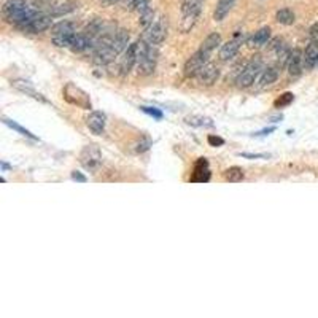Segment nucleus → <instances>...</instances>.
<instances>
[{
  "label": "nucleus",
  "instance_id": "5701e85b",
  "mask_svg": "<svg viewBox=\"0 0 318 318\" xmlns=\"http://www.w3.org/2000/svg\"><path fill=\"white\" fill-rule=\"evenodd\" d=\"M224 180H228L231 183H237L244 180V170L240 167H231V169L224 170Z\"/></svg>",
  "mask_w": 318,
  "mask_h": 318
},
{
  "label": "nucleus",
  "instance_id": "a878e982",
  "mask_svg": "<svg viewBox=\"0 0 318 318\" xmlns=\"http://www.w3.org/2000/svg\"><path fill=\"white\" fill-rule=\"evenodd\" d=\"M75 7H77V5L70 3V2H68V3H62V5H56V7L51 8L50 15H51V16H62V15H67V13H70V11H73Z\"/></svg>",
  "mask_w": 318,
  "mask_h": 318
},
{
  "label": "nucleus",
  "instance_id": "f8f14e48",
  "mask_svg": "<svg viewBox=\"0 0 318 318\" xmlns=\"http://www.w3.org/2000/svg\"><path fill=\"white\" fill-rule=\"evenodd\" d=\"M242 45V38L235 37L233 40H229L228 43H224L221 48H219V59L221 61H231L233 57H235V54L239 53Z\"/></svg>",
  "mask_w": 318,
  "mask_h": 318
},
{
  "label": "nucleus",
  "instance_id": "4468645a",
  "mask_svg": "<svg viewBox=\"0 0 318 318\" xmlns=\"http://www.w3.org/2000/svg\"><path fill=\"white\" fill-rule=\"evenodd\" d=\"M11 83H13V86H15L16 89H19L21 92H24V94L33 97L35 100H40V102H43V103H48V100H46L45 97L40 94V92H37L35 89H33V86L29 82H24V80H15V82H11Z\"/></svg>",
  "mask_w": 318,
  "mask_h": 318
},
{
  "label": "nucleus",
  "instance_id": "aec40b11",
  "mask_svg": "<svg viewBox=\"0 0 318 318\" xmlns=\"http://www.w3.org/2000/svg\"><path fill=\"white\" fill-rule=\"evenodd\" d=\"M51 33H53V37L66 35V33H75V26H73V22L61 21V22H57V24L53 26V29H51Z\"/></svg>",
  "mask_w": 318,
  "mask_h": 318
},
{
  "label": "nucleus",
  "instance_id": "0eeeda50",
  "mask_svg": "<svg viewBox=\"0 0 318 318\" xmlns=\"http://www.w3.org/2000/svg\"><path fill=\"white\" fill-rule=\"evenodd\" d=\"M53 26V16L51 15H35L33 18L26 22L24 26H21L19 29L22 31H26L29 33H40L46 31V29H50Z\"/></svg>",
  "mask_w": 318,
  "mask_h": 318
},
{
  "label": "nucleus",
  "instance_id": "b1692460",
  "mask_svg": "<svg viewBox=\"0 0 318 318\" xmlns=\"http://www.w3.org/2000/svg\"><path fill=\"white\" fill-rule=\"evenodd\" d=\"M75 35L77 33H66V35H56L53 37V43L57 46V48H70L73 40H75Z\"/></svg>",
  "mask_w": 318,
  "mask_h": 318
},
{
  "label": "nucleus",
  "instance_id": "cd10ccee",
  "mask_svg": "<svg viewBox=\"0 0 318 318\" xmlns=\"http://www.w3.org/2000/svg\"><path fill=\"white\" fill-rule=\"evenodd\" d=\"M184 121H186V124L189 126H213L212 123V119L209 118H204V117H188V118H184Z\"/></svg>",
  "mask_w": 318,
  "mask_h": 318
},
{
  "label": "nucleus",
  "instance_id": "dca6fc26",
  "mask_svg": "<svg viewBox=\"0 0 318 318\" xmlns=\"http://www.w3.org/2000/svg\"><path fill=\"white\" fill-rule=\"evenodd\" d=\"M210 178V170H209V163L205 161V158H201L196 164V172L194 177L191 178L193 182H209Z\"/></svg>",
  "mask_w": 318,
  "mask_h": 318
},
{
  "label": "nucleus",
  "instance_id": "2eb2a0df",
  "mask_svg": "<svg viewBox=\"0 0 318 318\" xmlns=\"http://www.w3.org/2000/svg\"><path fill=\"white\" fill-rule=\"evenodd\" d=\"M304 64L307 68H317L318 67V43L310 42V45L304 51Z\"/></svg>",
  "mask_w": 318,
  "mask_h": 318
},
{
  "label": "nucleus",
  "instance_id": "6ab92c4d",
  "mask_svg": "<svg viewBox=\"0 0 318 318\" xmlns=\"http://www.w3.org/2000/svg\"><path fill=\"white\" fill-rule=\"evenodd\" d=\"M29 5L26 3V0H7L3 5V16L8 18V16L18 13V11L27 8Z\"/></svg>",
  "mask_w": 318,
  "mask_h": 318
},
{
  "label": "nucleus",
  "instance_id": "c85d7f7f",
  "mask_svg": "<svg viewBox=\"0 0 318 318\" xmlns=\"http://www.w3.org/2000/svg\"><path fill=\"white\" fill-rule=\"evenodd\" d=\"M153 18H154V11L151 8H148L147 11H143V13H140V19H138V24H140L142 27H148V26H151V22H153Z\"/></svg>",
  "mask_w": 318,
  "mask_h": 318
},
{
  "label": "nucleus",
  "instance_id": "412c9836",
  "mask_svg": "<svg viewBox=\"0 0 318 318\" xmlns=\"http://www.w3.org/2000/svg\"><path fill=\"white\" fill-rule=\"evenodd\" d=\"M218 45H221V35L217 33V32H213V33H210V35L204 40V42H202L201 48L205 50V51H209V53H212V51L215 50Z\"/></svg>",
  "mask_w": 318,
  "mask_h": 318
},
{
  "label": "nucleus",
  "instance_id": "2f4dec72",
  "mask_svg": "<svg viewBox=\"0 0 318 318\" xmlns=\"http://www.w3.org/2000/svg\"><path fill=\"white\" fill-rule=\"evenodd\" d=\"M207 142H209L210 147H223L224 145V140H223L221 137H218V135H209Z\"/></svg>",
  "mask_w": 318,
  "mask_h": 318
},
{
  "label": "nucleus",
  "instance_id": "39448f33",
  "mask_svg": "<svg viewBox=\"0 0 318 318\" xmlns=\"http://www.w3.org/2000/svg\"><path fill=\"white\" fill-rule=\"evenodd\" d=\"M209 57H210L209 51L199 48L186 61V64H184V75H186V77H196V75L199 73L201 68L204 67L207 62H209Z\"/></svg>",
  "mask_w": 318,
  "mask_h": 318
},
{
  "label": "nucleus",
  "instance_id": "393cba45",
  "mask_svg": "<svg viewBox=\"0 0 318 318\" xmlns=\"http://www.w3.org/2000/svg\"><path fill=\"white\" fill-rule=\"evenodd\" d=\"M127 10H135L138 13H143L150 8V0H127Z\"/></svg>",
  "mask_w": 318,
  "mask_h": 318
},
{
  "label": "nucleus",
  "instance_id": "4be33fe9",
  "mask_svg": "<svg viewBox=\"0 0 318 318\" xmlns=\"http://www.w3.org/2000/svg\"><path fill=\"white\" fill-rule=\"evenodd\" d=\"M275 19H277V22H280V24H283V26H291L294 22V13L290 8H282V10L277 11Z\"/></svg>",
  "mask_w": 318,
  "mask_h": 318
},
{
  "label": "nucleus",
  "instance_id": "c756f323",
  "mask_svg": "<svg viewBox=\"0 0 318 318\" xmlns=\"http://www.w3.org/2000/svg\"><path fill=\"white\" fill-rule=\"evenodd\" d=\"M293 100H294V96L291 92H285V94H282L279 99L275 100V107H286V105H290Z\"/></svg>",
  "mask_w": 318,
  "mask_h": 318
},
{
  "label": "nucleus",
  "instance_id": "423d86ee",
  "mask_svg": "<svg viewBox=\"0 0 318 318\" xmlns=\"http://www.w3.org/2000/svg\"><path fill=\"white\" fill-rule=\"evenodd\" d=\"M80 163H82V166L86 170H96L102 163V154L99 151V148L94 145L86 147L82 151V154H80Z\"/></svg>",
  "mask_w": 318,
  "mask_h": 318
},
{
  "label": "nucleus",
  "instance_id": "9b49d317",
  "mask_svg": "<svg viewBox=\"0 0 318 318\" xmlns=\"http://www.w3.org/2000/svg\"><path fill=\"white\" fill-rule=\"evenodd\" d=\"M105 124H107V117L102 112H92L88 119H86V126L89 127V131L94 135H102L103 131H105Z\"/></svg>",
  "mask_w": 318,
  "mask_h": 318
},
{
  "label": "nucleus",
  "instance_id": "e433bc0d",
  "mask_svg": "<svg viewBox=\"0 0 318 318\" xmlns=\"http://www.w3.org/2000/svg\"><path fill=\"white\" fill-rule=\"evenodd\" d=\"M118 2H119V0H102V5H103V7H110V5H115Z\"/></svg>",
  "mask_w": 318,
  "mask_h": 318
},
{
  "label": "nucleus",
  "instance_id": "473e14b6",
  "mask_svg": "<svg viewBox=\"0 0 318 318\" xmlns=\"http://www.w3.org/2000/svg\"><path fill=\"white\" fill-rule=\"evenodd\" d=\"M240 158H247V159H263V158H269V154H259V153H239Z\"/></svg>",
  "mask_w": 318,
  "mask_h": 318
},
{
  "label": "nucleus",
  "instance_id": "ddd939ff",
  "mask_svg": "<svg viewBox=\"0 0 318 318\" xmlns=\"http://www.w3.org/2000/svg\"><path fill=\"white\" fill-rule=\"evenodd\" d=\"M270 38V29L269 27H261L258 32H254V35L248 38V46L250 48H261V46L268 45Z\"/></svg>",
  "mask_w": 318,
  "mask_h": 318
},
{
  "label": "nucleus",
  "instance_id": "1a4fd4ad",
  "mask_svg": "<svg viewBox=\"0 0 318 318\" xmlns=\"http://www.w3.org/2000/svg\"><path fill=\"white\" fill-rule=\"evenodd\" d=\"M286 70L291 77H298V75L302 73V68H304V54L301 50H293L290 51V56H288V61H286Z\"/></svg>",
  "mask_w": 318,
  "mask_h": 318
},
{
  "label": "nucleus",
  "instance_id": "7c9ffc66",
  "mask_svg": "<svg viewBox=\"0 0 318 318\" xmlns=\"http://www.w3.org/2000/svg\"><path fill=\"white\" fill-rule=\"evenodd\" d=\"M140 110L143 113H147V115H150V117H153L154 119H163V117H164V113L161 112V110H158V108H154V107H140Z\"/></svg>",
  "mask_w": 318,
  "mask_h": 318
},
{
  "label": "nucleus",
  "instance_id": "c9c22d12",
  "mask_svg": "<svg viewBox=\"0 0 318 318\" xmlns=\"http://www.w3.org/2000/svg\"><path fill=\"white\" fill-rule=\"evenodd\" d=\"M275 131V127H269V129H264L261 132H256V134H253V135H266V134H270V132H274Z\"/></svg>",
  "mask_w": 318,
  "mask_h": 318
},
{
  "label": "nucleus",
  "instance_id": "20e7f679",
  "mask_svg": "<svg viewBox=\"0 0 318 318\" xmlns=\"http://www.w3.org/2000/svg\"><path fill=\"white\" fill-rule=\"evenodd\" d=\"M167 35V22L166 18H159L154 22H151V26L147 27L145 35H143V40L148 45H159Z\"/></svg>",
  "mask_w": 318,
  "mask_h": 318
},
{
  "label": "nucleus",
  "instance_id": "f704fd0d",
  "mask_svg": "<svg viewBox=\"0 0 318 318\" xmlns=\"http://www.w3.org/2000/svg\"><path fill=\"white\" fill-rule=\"evenodd\" d=\"M72 180H75V182H80V183H86L88 182V178H86L83 173H80V172H72Z\"/></svg>",
  "mask_w": 318,
  "mask_h": 318
},
{
  "label": "nucleus",
  "instance_id": "9d476101",
  "mask_svg": "<svg viewBox=\"0 0 318 318\" xmlns=\"http://www.w3.org/2000/svg\"><path fill=\"white\" fill-rule=\"evenodd\" d=\"M196 78H198V82L201 84L210 86V84H213L219 78V68L215 66V64L207 62L205 66L199 70V73L196 75Z\"/></svg>",
  "mask_w": 318,
  "mask_h": 318
},
{
  "label": "nucleus",
  "instance_id": "72a5a7b5",
  "mask_svg": "<svg viewBox=\"0 0 318 318\" xmlns=\"http://www.w3.org/2000/svg\"><path fill=\"white\" fill-rule=\"evenodd\" d=\"M309 37H310V40H312V42H314V43H318V22L310 27V31H309Z\"/></svg>",
  "mask_w": 318,
  "mask_h": 318
},
{
  "label": "nucleus",
  "instance_id": "a211bd4d",
  "mask_svg": "<svg viewBox=\"0 0 318 318\" xmlns=\"http://www.w3.org/2000/svg\"><path fill=\"white\" fill-rule=\"evenodd\" d=\"M235 3V0H218V5H217V10L213 13V18L215 21H223L226 16L229 15V11L233 10Z\"/></svg>",
  "mask_w": 318,
  "mask_h": 318
},
{
  "label": "nucleus",
  "instance_id": "f3484780",
  "mask_svg": "<svg viewBox=\"0 0 318 318\" xmlns=\"http://www.w3.org/2000/svg\"><path fill=\"white\" fill-rule=\"evenodd\" d=\"M279 68L277 67H268V68H264L263 73H261V77H259L258 80V84L261 86V88H264V86H269V84H272L277 82V78H279Z\"/></svg>",
  "mask_w": 318,
  "mask_h": 318
},
{
  "label": "nucleus",
  "instance_id": "bb28decb",
  "mask_svg": "<svg viewBox=\"0 0 318 318\" xmlns=\"http://www.w3.org/2000/svg\"><path fill=\"white\" fill-rule=\"evenodd\" d=\"M3 123L7 124V126H10L11 129H15L16 132H19L21 135H24V137H29V138H32V140H38V138L32 134L31 131H27V129H24V127H21L19 124H16L15 121H11V119H7V118H3Z\"/></svg>",
  "mask_w": 318,
  "mask_h": 318
},
{
  "label": "nucleus",
  "instance_id": "f257e3e1",
  "mask_svg": "<svg viewBox=\"0 0 318 318\" xmlns=\"http://www.w3.org/2000/svg\"><path fill=\"white\" fill-rule=\"evenodd\" d=\"M202 3L204 0H184L182 5V24H180V31L183 33L189 32L191 29L194 27L196 21H198L201 10H202Z\"/></svg>",
  "mask_w": 318,
  "mask_h": 318
},
{
  "label": "nucleus",
  "instance_id": "6e6552de",
  "mask_svg": "<svg viewBox=\"0 0 318 318\" xmlns=\"http://www.w3.org/2000/svg\"><path fill=\"white\" fill-rule=\"evenodd\" d=\"M140 45L142 42L138 40V42L129 45V48L126 50V54L123 57V61H121V72L124 75L129 73L132 70V67L135 66L138 62V56H140Z\"/></svg>",
  "mask_w": 318,
  "mask_h": 318
},
{
  "label": "nucleus",
  "instance_id": "7ed1b4c3",
  "mask_svg": "<svg viewBox=\"0 0 318 318\" xmlns=\"http://www.w3.org/2000/svg\"><path fill=\"white\" fill-rule=\"evenodd\" d=\"M261 68H263V61L259 59V56H254L245 66L244 70L240 72L239 77H237V86L239 88H248V86H251L259 75V72H261Z\"/></svg>",
  "mask_w": 318,
  "mask_h": 318
},
{
  "label": "nucleus",
  "instance_id": "f03ea898",
  "mask_svg": "<svg viewBox=\"0 0 318 318\" xmlns=\"http://www.w3.org/2000/svg\"><path fill=\"white\" fill-rule=\"evenodd\" d=\"M137 64L140 75H151L156 68V51L153 50V45H148L145 40H142L140 56H138Z\"/></svg>",
  "mask_w": 318,
  "mask_h": 318
}]
</instances>
